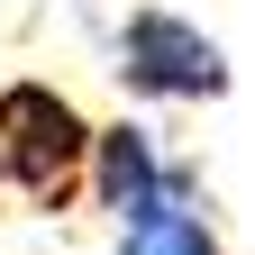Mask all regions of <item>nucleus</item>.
Returning <instances> with one entry per match:
<instances>
[{
  "label": "nucleus",
  "mask_w": 255,
  "mask_h": 255,
  "mask_svg": "<svg viewBox=\"0 0 255 255\" xmlns=\"http://www.w3.org/2000/svg\"><path fill=\"white\" fill-rule=\"evenodd\" d=\"M0 191H18L27 210H73L91 191V119L46 73L0 82Z\"/></svg>",
  "instance_id": "obj_1"
},
{
  "label": "nucleus",
  "mask_w": 255,
  "mask_h": 255,
  "mask_svg": "<svg viewBox=\"0 0 255 255\" xmlns=\"http://www.w3.org/2000/svg\"><path fill=\"white\" fill-rule=\"evenodd\" d=\"M110 55H119V64H110L119 91L146 101V110H210V101H228V82H237L228 46H219L201 18L164 9V0H137V9L119 18Z\"/></svg>",
  "instance_id": "obj_2"
},
{
  "label": "nucleus",
  "mask_w": 255,
  "mask_h": 255,
  "mask_svg": "<svg viewBox=\"0 0 255 255\" xmlns=\"http://www.w3.org/2000/svg\"><path fill=\"white\" fill-rule=\"evenodd\" d=\"M182 155H164V137H155L146 119H101L91 128V210L110 219V228H128L155 191L173 182Z\"/></svg>",
  "instance_id": "obj_3"
},
{
  "label": "nucleus",
  "mask_w": 255,
  "mask_h": 255,
  "mask_svg": "<svg viewBox=\"0 0 255 255\" xmlns=\"http://www.w3.org/2000/svg\"><path fill=\"white\" fill-rule=\"evenodd\" d=\"M119 255H228V237H219V219H210V191L191 164H173V182L155 191V201L128 219V228H110Z\"/></svg>",
  "instance_id": "obj_4"
}]
</instances>
